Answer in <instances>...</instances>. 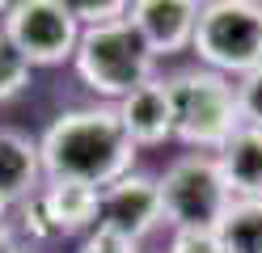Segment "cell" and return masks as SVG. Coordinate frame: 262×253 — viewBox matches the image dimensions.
Wrapping results in <instances>:
<instances>
[{
  "label": "cell",
  "mask_w": 262,
  "mask_h": 253,
  "mask_svg": "<svg viewBox=\"0 0 262 253\" xmlns=\"http://www.w3.org/2000/svg\"><path fill=\"white\" fill-rule=\"evenodd\" d=\"M38 156L47 181H76L102 194L127 173H136L140 148L123 131L119 110L97 101V106L59 110L38 140Z\"/></svg>",
  "instance_id": "obj_1"
},
{
  "label": "cell",
  "mask_w": 262,
  "mask_h": 253,
  "mask_svg": "<svg viewBox=\"0 0 262 253\" xmlns=\"http://www.w3.org/2000/svg\"><path fill=\"white\" fill-rule=\"evenodd\" d=\"M72 67H76L80 84L93 97H102L106 106H119L123 97H131L148 80H157V55L140 38V30L131 26V17L97 26V30H80Z\"/></svg>",
  "instance_id": "obj_2"
},
{
  "label": "cell",
  "mask_w": 262,
  "mask_h": 253,
  "mask_svg": "<svg viewBox=\"0 0 262 253\" xmlns=\"http://www.w3.org/2000/svg\"><path fill=\"white\" fill-rule=\"evenodd\" d=\"M165 84L173 101V140L190 152L216 156L241 127L237 84L207 67H182Z\"/></svg>",
  "instance_id": "obj_3"
},
{
  "label": "cell",
  "mask_w": 262,
  "mask_h": 253,
  "mask_svg": "<svg viewBox=\"0 0 262 253\" xmlns=\"http://www.w3.org/2000/svg\"><path fill=\"white\" fill-rule=\"evenodd\" d=\"M190 51L207 72L250 76L262 63V0H203Z\"/></svg>",
  "instance_id": "obj_4"
},
{
  "label": "cell",
  "mask_w": 262,
  "mask_h": 253,
  "mask_svg": "<svg viewBox=\"0 0 262 253\" xmlns=\"http://www.w3.org/2000/svg\"><path fill=\"white\" fill-rule=\"evenodd\" d=\"M157 186H161L165 224L173 232H216L224 211L233 207L228 181L220 173L216 156H207V152H186V156H178L165 173L157 177Z\"/></svg>",
  "instance_id": "obj_5"
},
{
  "label": "cell",
  "mask_w": 262,
  "mask_h": 253,
  "mask_svg": "<svg viewBox=\"0 0 262 253\" xmlns=\"http://www.w3.org/2000/svg\"><path fill=\"white\" fill-rule=\"evenodd\" d=\"M5 38L26 55L30 67H59L76 55L80 26L72 21V13L63 0H17L5 5Z\"/></svg>",
  "instance_id": "obj_6"
},
{
  "label": "cell",
  "mask_w": 262,
  "mask_h": 253,
  "mask_svg": "<svg viewBox=\"0 0 262 253\" xmlns=\"http://www.w3.org/2000/svg\"><path fill=\"white\" fill-rule=\"evenodd\" d=\"M21 211H26V228L34 236L55 241V236L93 232L97 211H102V194L76 181H42V190L34 198H26Z\"/></svg>",
  "instance_id": "obj_7"
},
{
  "label": "cell",
  "mask_w": 262,
  "mask_h": 253,
  "mask_svg": "<svg viewBox=\"0 0 262 253\" xmlns=\"http://www.w3.org/2000/svg\"><path fill=\"white\" fill-rule=\"evenodd\" d=\"M97 224L110 232H123L131 241H144L148 232L165 224V207H161V186L148 173H127L123 181H114L110 190H102V211Z\"/></svg>",
  "instance_id": "obj_8"
},
{
  "label": "cell",
  "mask_w": 262,
  "mask_h": 253,
  "mask_svg": "<svg viewBox=\"0 0 262 253\" xmlns=\"http://www.w3.org/2000/svg\"><path fill=\"white\" fill-rule=\"evenodd\" d=\"M203 0H131V26L140 30V38L148 42L157 59H169L178 51H190L194 21H199Z\"/></svg>",
  "instance_id": "obj_9"
},
{
  "label": "cell",
  "mask_w": 262,
  "mask_h": 253,
  "mask_svg": "<svg viewBox=\"0 0 262 253\" xmlns=\"http://www.w3.org/2000/svg\"><path fill=\"white\" fill-rule=\"evenodd\" d=\"M114 110H119L123 131L131 135L136 148H161L173 140V101H169V84L161 76L136 89L131 97H123Z\"/></svg>",
  "instance_id": "obj_10"
},
{
  "label": "cell",
  "mask_w": 262,
  "mask_h": 253,
  "mask_svg": "<svg viewBox=\"0 0 262 253\" xmlns=\"http://www.w3.org/2000/svg\"><path fill=\"white\" fill-rule=\"evenodd\" d=\"M42 156H38V140H30L17 127H0V198L9 202H26L42 190Z\"/></svg>",
  "instance_id": "obj_11"
},
{
  "label": "cell",
  "mask_w": 262,
  "mask_h": 253,
  "mask_svg": "<svg viewBox=\"0 0 262 253\" xmlns=\"http://www.w3.org/2000/svg\"><path fill=\"white\" fill-rule=\"evenodd\" d=\"M216 165L228 181L233 198L262 202V131L258 127H237V135L216 152Z\"/></svg>",
  "instance_id": "obj_12"
},
{
  "label": "cell",
  "mask_w": 262,
  "mask_h": 253,
  "mask_svg": "<svg viewBox=\"0 0 262 253\" xmlns=\"http://www.w3.org/2000/svg\"><path fill=\"white\" fill-rule=\"evenodd\" d=\"M216 236L228 253H262V202L233 198V207L224 211Z\"/></svg>",
  "instance_id": "obj_13"
},
{
  "label": "cell",
  "mask_w": 262,
  "mask_h": 253,
  "mask_svg": "<svg viewBox=\"0 0 262 253\" xmlns=\"http://www.w3.org/2000/svg\"><path fill=\"white\" fill-rule=\"evenodd\" d=\"M30 80H34V67L26 63V55L5 38V30H0V101L21 97L30 89Z\"/></svg>",
  "instance_id": "obj_14"
},
{
  "label": "cell",
  "mask_w": 262,
  "mask_h": 253,
  "mask_svg": "<svg viewBox=\"0 0 262 253\" xmlns=\"http://www.w3.org/2000/svg\"><path fill=\"white\" fill-rule=\"evenodd\" d=\"M72 13V21L80 30H97V26H110V21H123L127 17V0H63Z\"/></svg>",
  "instance_id": "obj_15"
},
{
  "label": "cell",
  "mask_w": 262,
  "mask_h": 253,
  "mask_svg": "<svg viewBox=\"0 0 262 253\" xmlns=\"http://www.w3.org/2000/svg\"><path fill=\"white\" fill-rule=\"evenodd\" d=\"M237 106H241V123L262 131V63L237 80Z\"/></svg>",
  "instance_id": "obj_16"
},
{
  "label": "cell",
  "mask_w": 262,
  "mask_h": 253,
  "mask_svg": "<svg viewBox=\"0 0 262 253\" xmlns=\"http://www.w3.org/2000/svg\"><path fill=\"white\" fill-rule=\"evenodd\" d=\"M80 253H140V241H131L123 232H110L97 224L93 232H85V241H80Z\"/></svg>",
  "instance_id": "obj_17"
},
{
  "label": "cell",
  "mask_w": 262,
  "mask_h": 253,
  "mask_svg": "<svg viewBox=\"0 0 262 253\" xmlns=\"http://www.w3.org/2000/svg\"><path fill=\"white\" fill-rule=\"evenodd\" d=\"M165 253H228L216 232H169Z\"/></svg>",
  "instance_id": "obj_18"
},
{
  "label": "cell",
  "mask_w": 262,
  "mask_h": 253,
  "mask_svg": "<svg viewBox=\"0 0 262 253\" xmlns=\"http://www.w3.org/2000/svg\"><path fill=\"white\" fill-rule=\"evenodd\" d=\"M17 245H13V228H9V219L0 224V253H13Z\"/></svg>",
  "instance_id": "obj_19"
},
{
  "label": "cell",
  "mask_w": 262,
  "mask_h": 253,
  "mask_svg": "<svg viewBox=\"0 0 262 253\" xmlns=\"http://www.w3.org/2000/svg\"><path fill=\"white\" fill-rule=\"evenodd\" d=\"M5 219H9V202L0 198V224H5Z\"/></svg>",
  "instance_id": "obj_20"
},
{
  "label": "cell",
  "mask_w": 262,
  "mask_h": 253,
  "mask_svg": "<svg viewBox=\"0 0 262 253\" xmlns=\"http://www.w3.org/2000/svg\"><path fill=\"white\" fill-rule=\"evenodd\" d=\"M13 253H26V249H13Z\"/></svg>",
  "instance_id": "obj_21"
}]
</instances>
